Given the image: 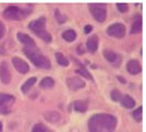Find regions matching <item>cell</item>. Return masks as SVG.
I'll use <instances>...</instances> for the list:
<instances>
[{
  "label": "cell",
  "instance_id": "obj_34",
  "mask_svg": "<svg viewBox=\"0 0 146 132\" xmlns=\"http://www.w3.org/2000/svg\"><path fill=\"white\" fill-rule=\"evenodd\" d=\"M0 132H2V123L0 122Z\"/></svg>",
  "mask_w": 146,
  "mask_h": 132
},
{
  "label": "cell",
  "instance_id": "obj_11",
  "mask_svg": "<svg viewBox=\"0 0 146 132\" xmlns=\"http://www.w3.org/2000/svg\"><path fill=\"white\" fill-rule=\"evenodd\" d=\"M127 70L130 74H137V73H140L142 71V66H141V63L137 61V60H134V59H131L128 61V63H127Z\"/></svg>",
  "mask_w": 146,
  "mask_h": 132
},
{
  "label": "cell",
  "instance_id": "obj_28",
  "mask_svg": "<svg viewBox=\"0 0 146 132\" xmlns=\"http://www.w3.org/2000/svg\"><path fill=\"white\" fill-rule=\"evenodd\" d=\"M32 132H46V129H45V127L43 125L37 123V125H35V126L33 127Z\"/></svg>",
  "mask_w": 146,
  "mask_h": 132
},
{
  "label": "cell",
  "instance_id": "obj_7",
  "mask_svg": "<svg viewBox=\"0 0 146 132\" xmlns=\"http://www.w3.org/2000/svg\"><path fill=\"white\" fill-rule=\"evenodd\" d=\"M45 23H46V19L44 18V17H42V18L30 22L29 27H30V30L33 31L36 35H38L39 33H42L43 31H45Z\"/></svg>",
  "mask_w": 146,
  "mask_h": 132
},
{
  "label": "cell",
  "instance_id": "obj_24",
  "mask_svg": "<svg viewBox=\"0 0 146 132\" xmlns=\"http://www.w3.org/2000/svg\"><path fill=\"white\" fill-rule=\"evenodd\" d=\"M38 37H40L43 41H45L46 43H51V41H52V37H51V35L49 34L47 31L45 30V31H43L42 33H39L38 34Z\"/></svg>",
  "mask_w": 146,
  "mask_h": 132
},
{
  "label": "cell",
  "instance_id": "obj_23",
  "mask_svg": "<svg viewBox=\"0 0 146 132\" xmlns=\"http://www.w3.org/2000/svg\"><path fill=\"white\" fill-rule=\"evenodd\" d=\"M132 115H133V118L136 121H139V122L142 121V118H143V108L142 107L136 108L133 113H132Z\"/></svg>",
  "mask_w": 146,
  "mask_h": 132
},
{
  "label": "cell",
  "instance_id": "obj_33",
  "mask_svg": "<svg viewBox=\"0 0 146 132\" xmlns=\"http://www.w3.org/2000/svg\"><path fill=\"white\" fill-rule=\"evenodd\" d=\"M118 79H119V80H120V81H121L122 83H124V82H125V81H124V80H123V79H122V77H118Z\"/></svg>",
  "mask_w": 146,
  "mask_h": 132
},
{
  "label": "cell",
  "instance_id": "obj_32",
  "mask_svg": "<svg viewBox=\"0 0 146 132\" xmlns=\"http://www.w3.org/2000/svg\"><path fill=\"white\" fill-rule=\"evenodd\" d=\"M5 53H6V51H5V49L2 48V46H0V54L2 55V54H5Z\"/></svg>",
  "mask_w": 146,
  "mask_h": 132
},
{
  "label": "cell",
  "instance_id": "obj_20",
  "mask_svg": "<svg viewBox=\"0 0 146 132\" xmlns=\"http://www.w3.org/2000/svg\"><path fill=\"white\" fill-rule=\"evenodd\" d=\"M142 31V19L137 18V20H135L132 24V27H131V33L132 34H137Z\"/></svg>",
  "mask_w": 146,
  "mask_h": 132
},
{
  "label": "cell",
  "instance_id": "obj_16",
  "mask_svg": "<svg viewBox=\"0 0 146 132\" xmlns=\"http://www.w3.org/2000/svg\"><path fill=\"white\" fill-rule=\"evenodd\" d=\"M73 108H74V110H76L79 113H85L88 108V105L85 101H76L73 103Z\"/></svg>",
  "mask_w": 146,
  "mask_h": 132
},
{
  "label": "cell",
  "instance_id": "obj_31",
  "mask_svg": "<svg viewBox=\"0 0 146 132\" xmlns=\"http://www.w3.org/2000/svg\"><path fill=\"white\" fill-rule=\"evenodd\" d=\"M92 31H93V26H92V25H86L85 27H84V32H85V34H90Z\"/></svg>",
  "mask_w": 146,
  "mask_h": 132
},
{
  "label": "cell",
  "instance_id": "obj_26",
  "mask_svg": "<svg viewBox=\"0 0 146 132\" xmlns=\"http://www.w3.org/2000/svg\"><path fill=\"white\" fill-rule=\"evenodd\" d=\"M110 97H111V99H112L113 102H118V101H120V98H121V94H120V92L118 90H113L111 92V94H110Z\"/></svg>",
  "mask_w": 146,
  "mask_h": 132
},
{
  "label": "cell",
  "instance_id": "obj_25",
  "mask_svg": "<svg viewBox=\"0 0 146 132\" xmlns=\"http://www.w3.org/2000/svg\"><path fill=\"white\" fill-rule=\"evenodd\" d=\"M76 73H78V74H80V75H82L83 78H86V79H88V80H93V77H92V74L88 71H87V69H85V68L78 69V70H76Z\"/></svg>",
  "mask_w": 146,
  "mask_h": 132
},
{
  "label": "cell",
  "instance_id": "obj_19",
  "mask_svg": "<svg viewBox=\"0 0 146 132\" xmlns=\"http://www.w3.org/2000/svg\"><path fill=\"white\" fill-rule=\"evenodd\" d=\"M62 38L67 42H73L76 38V33L73 30H68L62 33Z\"/></svg>",
  "mask_w": 146,
  "mask_h": 132
},
{
  "label": "cell",
  "instance_id": "obj_13",
  "mask_svg": "<svg viewBox=\"0 0 146 132\" xmlns=\"http://www.w3.org/2000/svg\"><path fill=\"white\" fill-rule=\"evenodd\" d=\"M44 118L50 123H57L58 121H60L61 115L58 111H48L44 114Z\"/></svg>",
  "mask_w": 146,
  "mask_h": 132
},
{
  "label": "cell",
  "instance_id": "obj_1",
  "mask_svg": "<svg viewBox=\"0 0 146 132\" xmlns=\"http://www.w3.org/2000/svg\"><path fill=\"white\" fill-rule=\"evenodd\" d=\"M118 123L115 116L109 114H97L92 116L88 121L90 132H113Z\"/></svg>",
  "mask_w": 146,
  "mask_h": 132
},
{
  "label": "cell",
  "instance_id": "obj_21",
  "mask_svg": "<svg viewBox=\"0 0 146 132\" xmlns=\"http://www.w3.org/2000/svg\"><path fill=\"white\" fill-rule=\"evenodd\" d=\"M104 56H105L106 60L111 62V63H115V61H116L117 58H118L117 54L115 51H112V50H105V51H104Z\"/></svg>",
  "mask_w": 146,
  "mask_h": 132
},
{
  "label": "cell",
  "instance_id": "obj_4",
  "mask_svg": "<svg viewBox=\"0 0 146 132\" xmlns=\"http://www.w3.org/2000/svg\"><path fill=\"white\" fill-rule=\"evenodd\" d=\"M88 7H90V12L97 22H104L106 20L107 10H106L105 5H103V3H92Z\"/></svg>",
  "mask_w": 146,
  "mask_h": 132
},
{
  "label": "cell",
  "instance_id": "obj_18",
  "mask_svg": "<svg viewBox=\"0 0 146 132\" xmlns=\"http://www.w3.org/2000/svg\"><path fill=\"white\" fill-rule=\"evenodd\" d=\"M55 85V81H54V79L52 78H44L42 81H40V83H39V86L42 87V89H51L52 86Z\"/></svg>",
  "mask_w": 146,
  "mask_h": 132
},
{
  "label": "cell",
  "instance_id": "obj_6",
  "mask_svg": "<svg viewBox=\"0 0 146 132\" xmlns=\"http://www.w3.org/2000/svg\"><path fill=\"white\" fill-rule=\"evenodd\" d=\"M107 34L116 38H122L125 35V26L122 23H113L107 27Z\"/></svg>",
  "mask_w": 146,
  "mask_h": 132
},
{
  "label": "cell",
  "instance_id": "obj_9",
  "mask_svg": "<svg viewBox=\"0 0 146 132\" xmlns=\"http://www.w3.org/2000/svg\"><path fill=\"white\" fill-rule=\"evenodd\" d=\"M12 65L13 67L18 70L20 73L24 74L30 71V66L25 62L24 60H22L20 57H13L12 58Z\"/></svg>",
  "mask_w": 146,
  "mask_h": 132
},
{
  "label": "cell",
  "instance_id": "obj_29",
  "mask_svg": "<svg viewBox=\"0 0 146 132\" xmlns=\"http://www.w3.org/2000/svg\"><path fill=\"white\" fill-rule=\"evenodd\" d=\"M117 8H118V10L122 13H124V12L128 11L129 9V6L127 3H117Z\"/></svg>",
  "mask_w": 146,
  "mask_h": 132
},
{
  "label": "cell",
  "instance_id": "obj_15",
  "mask_svg": "<svg viewBox=\"0 0 146 132\" xmlns=\"http://www.w3.org/2000/svg\"><path fill=\"white\" fill-rule=\"evenodd\" d=\"M120 103H121L122 106L124 108H127V109H131V108H133L135 106V101L129 95L122 96L120 98Z\"/></svg>",
  "mask_w": 146,
  "mask_h": 132
},
{
  "label": "cell",
  "instance_id": "obj_27",
  "mask_svg": "<svg viewBox=\"0 0 146 132\" xmlns=\"http://www.w3.org/2000/svg\"><path fill=\"white\" fill-rule=\"evenodd\" d=\"M56 19L58 20V22L59 23H63V22H66L67 21V18H66V15H63V14H61V12L59 10H56Z\"/></svg>",
  "mask_w": 146,
  "mask_h": 132
},
{
  "label": "cell",
  "instance_id": "obj_14",
  "mask_svg": "<svg viewBox=\"0 0 146 132\" xmlns=\"http://www.w3.org/2000/svg\"><path fill=\"white\" fill-rule=\"evenodd\" d=\"M86 47L88 49V51L91 53H95L98 48V38L97 36H92L87 39L86 43Z\"/></svg>",
  "mask_w": 146,
  "mask_h": 132
},
{
  "label": "cell",
  "instance_id": "obj_10",
  "mask_svg": "<svg viewBox=\"0 0 146 132\" xmlns=\"http://www.w3.org/2000/svg\"><path fill=\"white\" fill-rule=\"evenodd\" d=\"M66 82L69 89L72 91H78L85 87V82L80 78H68Z\"/></svg>",
  "mask_w": 146,
  "mask_h": 132
},
{
  "label": "cell",
  "instance_id": "obj_8",
  "mask_svg": "<svg viewBox=\"0 0 146 132\" xmlns=\"http://www.w3.org/2000/svg\"><path fill=\"white\" fill-rule=\"evenodd\" d=\"M0 80L3 84H9L11 82V72L6 61L0 65Z\"/></svg>",
  "mask_w": 146,
  "mask_h": 132
},
{
  "label": "cell",
  "instance_id": "obj_30",
  "mask_svg": "<svg viewBox=\"0 0 146 132\" xmlns=\"http://www.w3.org/2000/svg\"><path fill=\"white\" fill-rule=\"evenodd\" d=\"M5 33H6V27H5L3 23L0 21V39L5 36Z\"/></svg>",
  "mask_w": 146,
  "mask_h": 132
},
{
  "label": "cell",
  "instance_id": "obj_5",
  "mask_svg": "<svg viewBox=\"0 0 146 132\" xmlns=\"http://www.w3.org/2000/svg\"><path fill=\"white\" fill-rule=\"evenodd\" d=\"M15 101L12 95L0 93V114L8 115L11 113V105Z\"/></svg>",
  "mask_w": 146,
  "mask_h": 132
},
{
  "label": "cell",
  "instance_id": "obj_3",
  "mask_svg": "<svg viewBox=\"0 0 146 132\" xmlns=\"http://www.w3.org/2000/svg\"><path fill=\"white\" fill-rule=\"evenodd\" d=\"M30 11H25L24 9H21L19 7L15 6H10L5 9L3 11V17L7 20H14V21H19L27 17V14Z\"/></svg>",
  "mask_w": 146,
  "mask_h": 132
},
{
  "label": "cell",
  "instance_id": "obj_22",
  "mask_svg": "<svg viewBox=\"0 0 146 132\" xmlns=\"http://www.w3.org/2000/svg\"><path fill=\"white\" fill-rule=\"evenodd\" d=\"M56 57V60H57V62L62 67H68L69 66V60L63 56V55L61 54V53H56L55 55Z\"/></svg>",
  "mask_w": 146,
  "mask_h": 132
},
{
  "label": "cell",
  "instance_id": "obj_2",
  "mask_svg": "<svg viewBox=\"0 0 146 132\" xmlns=\"http://www.w3.org/2000/svg\"><path fill=\"white\" fill-rule=\"evenodd\" d=\"M23 53L24 55L32 61V63L37 68H42V69H49L51 67L50 60L45 57L40 50H38L35 46L34 47H24L23 48Z\"/></svg>",
  "mask_w": 146,
  "mask_h": 132
},
{
  "label": "cell",
  "instance_id": "obj_17",
  "mask_svg": "<svg viewBox=\"0 0 146 132\" xmlns=\"http://www.w3.org/2000/svg\"><path fill=\"white\" fill-rule=\"evenodd\" d=\"M35 82H36V78H35V77H32V78H30L29 80H26L24 83H23V85L21 86V91H22L24 94L27 93V92L31 90V87L35 84Z\"/></svg>",
  "mask_w": 146,
  "mask_h": 132
},
{
  "label": "cell",
  "instance_id": "obj_12",
  "mask_svg": "<svg viewBox=\"0 0 146 132\" xmlns=\"http://www.w3.org/2000/svg\"><path fill=\"white\" fill-rule=\"evenodd\" d=\"M18 39L20 43H22L23 45H25L26 47H34L35 46V42H34V39L29 36L27 34H25V33H18Z\"/></svg>",
  "mask_w": 146,
  "mask_h": 132
}]
</instances>
